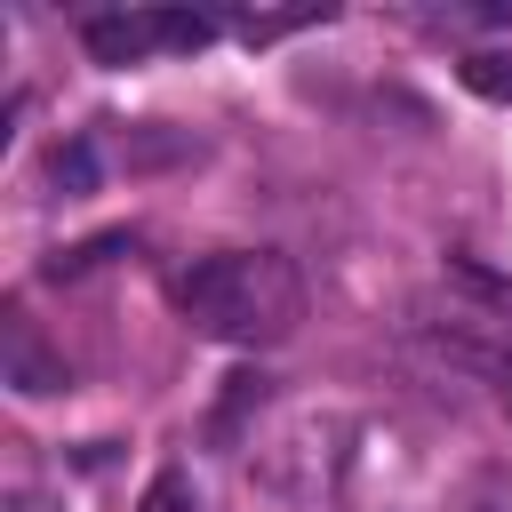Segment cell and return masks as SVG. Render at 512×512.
<instances>
[{
    "label": "cell",
    "instance_id": "52a82bcc",
    "mask_svg": "<svg viewBox=\"0 0 512 512\" xmlns=\"http://www.w3.org/2000/svg\"><path fill=\"white\" fill-rule=\"evenodd\" d=\"M456 512H512V472H472L456 488Z\"/></svg>",
    "mask_w": 512,
    "mask_h": 512
},
{
    "label": "cell",
    "instance_id": "7a4b0ae2",
    "mask_svg": "<svg viewBox=\"0 0 512 512\" xmlns=\"http://www.w3.org/2000/svg\"><path fill=\"white\" fill-rule=\"evenodd\" d=\"M400 344H408L416 368H432V376H448V384H504V376H512V344H504V328H496L488 312H464V304H448V312H416Z\"/></svg>",
    "mask_w": 512,
    "mask_h": 512
},
{
    "label": "cell",
    "instance_id": "6da1fadb",
    "mask_svg": "<svg viewBox=\"0 0 512 512\" xmlns=\"http://www.w3.org/2000/svg\"><path fill=\"white\" fill-rule=\"evenodd\" d=\"M176 304L216 344H280L304 320V280L280 248H224L176 280Z\"/></svg>",
    "mask_w": 512,
    "mask_h": 512
},
{
    "label": "cell",
    "instance_id": "30bf717a",
    "mask_svg": "<svg viewBox=\"0 0 512 512\" xmlns=\"http://www.w3.org/2000/svg\"><path fill=\"white\" fill-rule=\"evenodd\" d=\"M136 512H192V488H184V472H160L152 488H144V504Z\"/></svg>",
    "mask_w": 512,
    "mask_h": 512
},
{
    "label": "cell",
    "instance_id": "5b68a950",
    "mask_svg": "<svg viewBox=\"0 0 512 512\" xmlns=\"http://www.w3.org/2000/svg\"><path fill=\"white\" fill-rule=\"evenodd\" d=\"M456 80H464L472 96H488V104H512V56H504V48H472V56L456 64Z\"/></svg>",
    "mask_w": 512,
    "mask_h": 512
},
{
    "label": "cell",
    "instance_id": "8fae6325",
    "mask_svg": "<svg viewBox=\"0 0 512 512\" xmlns=\"http://www.w3.org/2000/svg\"><path fill=\"white\" fill-rule=\"evenodd\" d=\"M8 512H56V504H48V496H16Z\"/></svg>",
    "mask_w": 512,
    "mask_h": 512
},
{
    "label": "cell",
    "instance_id": "277c9868",
    "mask_svg": "<svg viewBox=\"0 0 512 512\" xmlns=\"http://www.w3.org/2000/svg\"><path fill=\"white\" fill-rule=\"evenodd\" d=\"M80 40H88L96 64H144V56L160 48V8H136V16H88Z\"/></svg>",
    "mask_w": 512,
    "mask_h": 512
},
{
    "label": "cell",
    "instance_id": "9c48e42d",
    "mask_svg": "<svg viewBox=\"0 0 512 512\" xmlns=\"http://www.w3.org/2000/svg\"><path fill=\"white\" fill-rule=\"evenodd\" d=\"M48 176H56L64 192H88V184H96V152H88V144H56V160H48Z\"/></svg>",
    "mask_w": 512,
    "mask_h": 512
},
{
    "label": "cell",
    "instance_id": "8992f818",
    "mask_svg": "<svg viewBox=\"0 0 512 512\" xmlns=\"http://www.w3.org/2000/svg\"><path fill=\"white\" fill-rule=\"evenodd\" d=\"M112 248H128V232H96V240H80V248H56V256H48V280H80V272H96Z\"/></svg>",
    "mask_w": 512,
    "mask_h": 512
},
{
    "label": "cell",
    "instance_id": "3957f363",
    "mask_svg": "<svg viewBox=\"0 0 512 512\" xmlns=\"http://www.w3.org/2000/svg\"><path fill=\"white\" fill-rule=\"evenodd\" d=\"M0 384H16L24 400H48V392H64L72 376H64V352H48L40 344V328L24 320V312H8L0 320Z\"/></svg>",
    "mask_w": 512,
    "mask_h": 512
},
{
    "label": "cell",
    "instance_id": "ba28073f",
    "mask_svg": "<svg viewBox=\"0 0 512 512\" xmlns=\"http://www.w3.org/2000/svg\"><path fill=\"white\" fill-rule=\"evenodd\" d=\"M208 40H216L208 16H192V8H160V48H208Z\"/></svg>",
    "mask_w": 512,
    "mask_h": 512
}]
</instances>
